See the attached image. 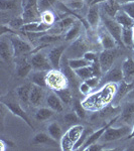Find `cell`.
<instances>
[{
	"label": "cell",
	"mask_w": 134,
	"mask_h": 151,
	"mask_svg": "<svg viewBox=\"0 0 134 151\" xmlns=\"http://www.w3.org/2000/svg\"><path fill=\"white\" fill-rule=\"evenodd\" d=\"M69 80L61 70L52 69L47 73V87L53 91L65 89L68 87Z\"/></svg>",
	"instance_id": "1"
},
{
	"label": "cell",
	"mask_w": 134,
	"mask_h": 151,
	"mask_svg": "<svg viewBox=\"0 0 134 151\" xmlns=\"http://www.w3.org/2000/svg\"><path fill=\"white\" fill-rule=\"evenodd\" d=\"M22 18L24 23L40 21L41 13L37 5V0H23Z\"/></svg>",
	"instance_id": "2"
},
{
	"label": "cell",
	"mask_w": 134,
	"mask_h": 151,
	"mask_svg": "<svg viewBox=\"0 0 134 151\" xmlns=\"http://www.w3.org/2000/svg\"><path fill=\"white\" fill-rule=\"evenodd\" d=\"M102 21H103L104 27L113 36V38L116 40L117 45L120 47L125 48V45H124L122 41V26L118 22H116L115 19L109 17V16H102Z\"/></svg>",
	"instance_id": "3"
},
{
	"label": "cell",
	"mask_w": 134,
	"mask_h": 151,
	"mask_svg": "<svg viewBox=\"0 0 134 151\" xmlns=\"http://www.w3.org/2000/svg\"><path fill=\"white\" fill-rule=\"evenodd\" d=\"M84 128L80 125H75L73 128H71L65 136L62 138V149L63 150H73L74 146L76 145L78 140L81 137Z\"/></svg>",
	"instance_id": "4"
},
{
	"label": "cell",
	"mask_w": 134,
	"mask_h": 151,
	"mask_svg": "<svg viewBox=\"0 0 134 151\" xmlns=\"http://www.w3.org/2000/svg\"><path fill=\"white\" fill-rule=\"evenodd\" d=\"M87 52H89V47L86 41L83 40V37L79 36L77 40L73 41V43L70 45L66 50V55L67 58H78L84 57V55Z\"/></svg>",
	"instance_id": "5"
},
{
	"label": "cell",
	"mask_w": 134,
	"mask_h": 151,
	"mask_svg": "<svg viewBox=\"0 0 134 151\" xmlns=\"http://www.w3.org/2000/svg\"><path fill=\"white\" fill-rule=\"evenodd\" d=\"M117 57H118V50L116 47L104 50L103 52H101L99 55V64L103 74H105L111 69Z\"/></svg>",
	"instance_id": "6"
},
{
	"label": "cell",
	"mask_w": 134,
	"mask_h": 151,
	"mask_svg": "<svg viewBox=\"0 0 134 151\" xmlns=\"http://www.w3.org/2000/svg\"><path fill=\"white\" fill-rule=\"evenodd\" d=\"M9 40L11 41L14 50V58H22L32 52V47L28 42L22 38L18 37L17 35L9 36Z\"/></svg>",
	"instance_id": "7"
},
{
	"label": "cell",
	"mask_w": 134,
	"mask_h": 151,
	"mask_svg": "<svg viewBox=\"0 0 134 151\" xmlns=\"http://www.w3.org/2000/svg\"><path fill=\"white\" fill-rule=\"evenodd\" d=\"M130 127L129 126H122V127L118 128H113L109 127L105 131V133L102 135V137L100 138V140H102L103 142H111V141H116L118 139H121L122 137L128 136L129 132H130Z\"/></svg>",
	"instance_id": "8"
},
{
	"label": "cell",
	"mask_w": 134,
	"mask_h": 151,
	"mask_svg": "<svg viewBox=\"0 0 134 151\" xmlns=\"http://www.w3.org/2000/svg\"><path fill=\"white\" fill-rule=\"evenodd\" d=\"M29 62H30V64L35 70H45V72H48V70L53 69L52 65L50 63V60H48V58L43 52H33V55H31Z\"/></svg>",
	"instance_id": "9"
},
{
	"label": "cell",
	"mask_w": 134,
	"mask_h": 151,
	"mask_svg": "<svg viewBox=\"0 0 134 151\" xmlns=\"http://www.w3.org/2000/svg\"><path fill=\"white\" fill-rule=\"evenodd\" d=\"M1 104L3 105V106H5L6 108L8 109V110L10 111L12 114H13L14 116H17L20 119H22V120L26 124H27L29 127L33 129V125H32V123H31V121H30V119H29L28 115L26 114V112L24 111L22 108H21V106L17 103V102L12 101V100H8V101L1 100Z\"/></svg>",
	"instance_id": "10"
},
{
	"label": "cell",
	"mask_w": 134,
	"mask_h": 151,
	"mask_svg": "<svg viewBox=\"0 0 134 151\" xmlns=\"http://www.w3.org/2000/svg\"><path fill=\"white\" fill-rule=\"evenodd\" d=\"M67 48H68L67 45H58V47H53L50 50L48 58L50 60V63L52 65L53 69L61 70V60H62V57L66 52Z\"/></svg>",
	"instance_id": "11"
},
{
	"label": "cell",
	"mask_w": 134,
	"mask_h": 151,
	"mask_svg": "<svg viewBox=\"0 0 134 151\" xmlns=\"http://www.w3.org/2000/svg\"><path fill=\"white\" fill-rule=\"evenodd\" d=\"M119 118H120V116L114 117V118L112 119V120H110L108 123H106V124H105V126H103L102 128H100V129H98L97 131H95V132L90 134V135L88 136V138L86 139V141L84 142V144H83V145H84V148H82V149L84 150L85 148L88 147L89 145L93 144V143H96L97 141L100 140V138H101V137H102V135H103V134L105 133V131L107 130V129L110 127V126L113 125V124L115 123Z\"/></svg>",
	"instance_id": "12"
},
{
	"label": "cell",
	"mask_w": 134,
	"mask_h": 151,
	"mask_svg": "<svg viewBox=\"0 0 134 151\" xmlns=\"http://www.w3.org/2000/svg\"><path fill=\"white\" fill-rule=\"evenodd\" d=\"M16 60H16V67H15L16 75L19 78H26L28 75H30L33 68L27 58H24V57H22V58H17Z\"/></svg>",
	"instance_id": "13"
},
{
	"label": "cell",
	"mask_w": 134,
	"mask_h": 151,
	"mask_svg": "<svg viewBox=\"0 0 134 151\" xmlns=\"http://www.w3.org/2000/svg\"><path fill=\"white\" fill-rule=\"evenodd\" d=\"M134 89V82L131 83H127L123 80V81L120 82V86L117 89L116 91V95L113 98V104L114 106H117L119 104V102L122 100L124 97H126L127 95L130 93L131 91Z\"/></svg>",
	"instance_id": "14"
},
{
	"label": "cell",
	"mask_w": 134,
	"mask_h": 151,
	"mask_svg": "<svg viewBox=\"0 0 134 151\" xmlns=\"http://www.w3.org/2000/svg\"><path fill=\"white\" fill-rule=\"evenodd\" d=\"M0 57L3 62L9 63L14 57V50L12 47L11 41H7L4 40V36H1V40H0Z\"/></svg>",
	"instance_id": "15"
},
{
	"label": "cell",
	"mask_w": 134,
	"mask_h": 151,
	"mask_svg": "<svg viewBox=\"0 0 134 151\" xmlns=\"http://www.w3.org/2000/svg\"><path fill=\"white\" fill-rule=\"evenodd\" d=\"M122 73H123V80L127 83L133 82L134 79V58L127 57L125 60L122 63Z\"/></svg>",
	"instance_id": "16"
},
{
	"label": "cell",
	"mask_w": 134,
	"mask_h": 151,
	"mask_svg": "<svg viewBox=\"0 0 134 151\" xmlns=\"http://www.w3.org/2000/svg\"><path fill=\"white\" fill-rule=\"evenodd\" d=\"M33 145H50V146H58V141L55 140L50 134L47 133H37L33 136L32 141H31Z\"/></svg>",
	"instance_id": "17"
},
{
	"label": "cell",
	"mask_w": 134,
	"mask_h": 151,
	"mask_svg": "<svg viewBox=\"0 0 134 151\" xmlns=\"http://www.w3.org/2000/svg\"><path fill=\"white\" fill-rule=\"evenodd\" d=\"M99 41L101 43L102 47L104 50H110V48H115L117 45L116 40L113 38L110 33L107 31L106 28L101 29L99 31Z\"/></svg>",
	"instance_id": "18"
},
{
	"label": "cell",
	"mask_w": 134,
	"mask_h": 151,
	"mask_svg": "<svg viewBox=\"0 0 134 151\" xmlns=\"http://www.w3.org/2000/svg\"><path fill=\"white\" fill-rule=\"evenodd\" d=\"M103 84H109V83H117L123 81V73L122 69L119 68H111L108 72L105 73V76L102 79Z\"/></svg>",
	"instance_id": "19"
},
{
	"label": "cell",
	"mask_w": 134,
	"mask_h": 151,
	"mask_svg": "<svg viewBox=\"0 0 134 151\" xmlns=\"http://www.w3.org/2000/svg\"><path fill=\"white\" fill-rule=\"evenodd\" d=\"M43 89L45 88L36 86V85H32L30 96H29V103L32 106L37 107L41 104L43 98H45V90Z\"/></svg>",
	"instance_id": "20"
},
{
	"label": "cell",
	"mask_w": 134,
	"mask_h": 151,
	"mask_svg": "<svg viewBox=\"0 0 134 151\" xmlns=\"http://www.w3.org/2000/svg\"><path fill=\"white\" fill-rule=\"evenodd\" d=\"M100 12H99V6L98 4L96 5H90V8L88 10L87 14V22L89 23L90 27L97 28L98 24L100 22Z\"/></svg>",
	"instance_id": "21"
},
{
	"label": "cell",
	"mask_w": 134,
	"mask_h": 151,
	"mask_svg": "<svg viewBox=\"0 0 134 151\" xmlns=\"http://www.w3.org/2000/svg\"><path fill=\"white\" fill-rule=\"evenodd\" d=\"M47 104L50 109H53L57 113H61L64 111V105H63L64 103L55 92H52L47 96Z\"/></svg>",
	"instance_id": "22"
},
{
	"label": "cell",
	"mask_w": 134,
	"mask_h": 151,
	"mask_svg": "<svg viewBox=\"0 0 134 151\" xmlns=\"http://www.w3.org/2000/svg\"><path fill=\"white\" fill-rule=\"evenodd\" d=\"M102 8L107 16L114 18L117 12L121 9V4H119L117 0H106L102 3Z\"/></svg>",
	"instance_id": "23"
},
{
	"label": "cell",
	"mask_w": 134,
	"mask_h": 151,
	"mask_svg": "<svg viewBox=\"0 0 134 151\" xmlns=\"http://www.w3.org/2000/svg\"><path fill=\"white\" fill-rule=\"evenodd\" d=\"M114 19L116 20V22H118L124 28H133L134 25L133 19L125 11L122 10V9H120V10L117 12Z\"/></svg>",
	"instance_id": "24"
},
{
	"label": "cell",
	"mask_w": 134,
	"mask_h": 151,
	"mask_svg": "<svg viewBox=\"0 0 134 151\" xmlns=\"http://www.w3.org/2000/svg\"><path fill=\"white\" fill-rule=\"evenodd\" d=\"M47 73L48 72L45 70H35L33 73H31L30 82L36 86L47 88Z\"/></svg>",
	"instance_id": "25"
},
{
	"label": "cell",
	"mask_w": 134,
	"mask_h": 151,
	"mask_svg": "<svg viewBox=\"0 0 134 151\" xmlns=\"http://www.w3.org/2000/svg\"><path fill=\"white\" fill-rule=\"evenodd\" d=\"M31 88H32V86H31L30 84H24L16 88V90H15L16 95H17L18 99L20 100L22 103L27 104L29 102V96H30Z\"/></svg>",
	"instance_id": "26"
},
{
	"label": "cell",
	"mask_w": 134,
	"mask_h": 151,
	"mask_svg": "<svg viewBox=\"0 0 134 151\" xmlns=\"http://www.w3.org/2000/svg\"><path fill=\"white\" fill-rule=\"evenodd\" d=\"M134 116V101L126 103L121 112L120 119L125 123H130Z\"/></svg>",
	"instance_id": "27"
},
{
	"label": "cell",
	"mask_w": 134,
	"mask_h": 151,
	"mask_svg": "<svg viewBox=\"0 0 134 151\" xmlns=\"http://www.w3.org/2000/svg\"><path fill=\"white\" fill-rule=\"evenodd\" d=\"M48 133L57 141H61L64 136L63 129L60 126V124L57 122H53L48 126Z\"/></svg>",
	"instance_id": "28"
},
{
	"label": "cell",
	"mask_w": 134,
	"mask_h": 151,
	"mask_svg": "<svg viewBox=\"0 0 134 151\" xmlns=\"http://www.w3.org/2000/svg\"><path fill=\"white\" fill-rule=\"evenodd\" d=\"M122 41L125 47H134V32L133 28L122 27Z\"/></svg>",
	"instance_id": "29"
},
{
	"label": "cell",
	"mask_w": 134,
	"mask_h": 151,
	"mask_svg": "<svg viewBox=\"0 0 134 151\" xmlns=\"http://www.w3.org/2000/svg\"><path fill=\"white\" fill-rule=\"evenodd\" d=\"M82 24V23H81ZM81 24L80 22H75L74 25L66 32L65 40L67 41H73L77 40L80 36V30H81Z\"/></svg>",
	"instance_id": "30"
},
{
	"label": "cell",
	"mask_w": 134,
	"mask_h": 151,
	"mask_svg": "<svg viewBox=\"0 0 134 151\" xmlns=\"http://www.w3.org/2000/svg\"><path fill=\"white\" fill-rule=\"evenodd\" d=\"M55 94L60 97V99L63 101V103H65L66 105H71L73 103V94L72 91L69 89V88H65V89L58 90V91H53Z\"/></svg>",
	"instance_id": "31"
},
{
	"label": "cell",
	"mask_w": 134,
	"mask_h": 151,
	"mask_svg": "<svg viewBox=\"0 0 134 151\" xmlns=\"http://www.w3.org/2000/svg\"><path fill=\"white\" fill-rule=\"evenodd\" d=\"M53 114H55V111H53V109H50V107H48V108H40L36 111L35 119L37 121L43 122V121H47L50 118H52Z\"/></svg>",
	"instance_id": "32"
},
{
	"label": "cell",
	"mask_w": 134,
	"mask_h": 151,
	"mask_svg": "<svg viewBox=\"0 0 134 151\" xmlns=\"http://www.w3.org/2000/svg\"><path fill=\"white\" fill-rule=\"evenodd\" d=\"M68 64L71 67V69H73L74 70H79L81 68L87 67V65H90L89 62L87 60H85L84 58H68Z\"/></svg>",
	"instance_id": "33"
},
{
	"label": "cell",
	"mask_w": 134,
	"mask_h": 151,
	"mask_svg": "<svg viewBox=\"0 0 134 151\" xmlns=\"http://www.w3.org/2000/svg\"><path fill=\"white\" fill-rule=\"evenodd\" d=\"M75 73H76V75L80 78V79L84 80V81L95 76L93 67H92L91 65H87V67H84V68H81V69H79V70H76ZM95 77H96V76H95Z\"/></svg>",
	"instance_id": "34"
},
{
	"label": "cell",
	"mask_w": 134,
	"mask_h": 151,
	"mask_svg": "<svg viewBox=\"0 0 134 151\" xmlns=\"http://www.w3.org/2000/svg\"><path fill=\"white\" fill-rule=\"evenodd\" d=\"M75 24V19L73 17H65L63 18L62 20H60L58 22V33L63 32V31H66L67 32L69 29L72 27Z\"/></svg>",
	"instance_id": "35"
},
{
	"label": "cell",
	"mask_w": 134,
	"mask_h": 151,
	"mask_svg": "<svg viewBox=\"0 0 134 151\" xmlns=\"http://www.w3.org/2000/svg\"><path fill=\"white\" fill-rule=\"evenodd\" d=\"M72 104H73L74 111L78 114V116H79L81 119L85 118V117H86V110H85V107L82 102L80 101V100L76 99V100H73Z\"/></svg>",
	"instance_id": "36"
},
{
	"label": "cell",
	"mask_w": 134,
	"mask_h": 151,
	"mask_svg": "<svg viewBox=\"0 0 134 151\" xmlns=\"http://www.w3.org/2000/svg\"><path fill=\"white\" fill-rule=\"evenodd\" d=\"M40 21L45 24H48V25L53 26V23L55 22V16L50 10L43 11V12H41Z\"/></svg>",
	"instance_id": "37"
},
{
	"label": "cell",
	"mask_w": 134,
	"mask_h": 151,
	"mask_svg": "<svg viewBox=\"0 0 134 151\" xmlns=\"http://www.w3.org/2000/svg\"><path fill=\"white\" fill-rule=\"evenodd\" d=\"M65 38V35H53V33H48V35H43V36H40L38 38L40 42H45V43H52V42H55V41H60L62 38Z\"/></svg>",
	"instance_id": "38"
},
{
	"label": "cell",
	"mask_w": 134,
	"mask_h": 151,
	"mask_svg": "<svg viewBox=\"0 0 134 151\" xmlns=\"http://www.w3.org/2000/svg\"><path fill=\"white\" fill-rule=\"evenodd\" d=\"M55 4H58V0H37V5L40 12L50 10V8Z\"/></svg>",
	"instance_id": "39"
},
{
	"label": "cell",
	"mask_w": 134,
	"mask_h": 151,
	"mask_svg": "<svg viewBox=\"0 0 134 151\" xmlns=\"http://www.w3.org/2000/svg\"><path fill=\"white\" fill-rule=\"evenodd\" d=\"M17 6V0H0V8L2 11L11 10L16 8Z\"/></svg>",
	"instance_id": "40"
},
{
	"label": "cell",
	"mask_w": 134,
	"mask_h": 151,
	"mask_svg": "<svg viewBox=\"0 0 134 151\" xmlns=\"http://www.w3.org/2000/svg\"><path fill=\"white\" fill-rule=\"evenodd\" d=\"M80 117L78 116V114L75 111L73 112H69L64 116V121L66 122L67 125H75V124L78 123Z\"/></svg>",
	"instance_id": "41"
},
{
	"label": "cell",
	"mask_w": 134,
	"mask_h": 151,
	"mask_svg": "<svg viewBox=\"0 0 134 151\" xmlns=\"http://www.w3.org/2000/svg\"><path fill=\"white\" fill-rule=\"evenodd\" d=\"M121 9L125 11L129 16H131V18L133 19V22H134V2L123 4V5H121ZM133 32H134V25H133Z\"/></svg>",
	"instance_id": "42"
},
{
	"label": "cell",
	"mask_w": 134,
	"mask_h": 151,
	"mask_svg": "<svg viewBox=\"0 0 134 151\" xmlns=\"http://www.w3.org/2000/svg\"><path fill=\"white\" fill-rule=\"evenodd\" d=\"M8 25L14 29H19V28L21 29V27L24 25V21H23L22 16H21V17H16V18L12 19L10 22H9Z\"/></svg>",
	"instance_id": "43"
},
{
	"label": "cell",
	"mask_w": 134,
	"mask_h": 151,
	"mask_svg": "<svg viewBox=\"0 0 134 151\" xmlns=\"http://www.w3.org/2000/svg\"><path fill=\"white\" fill-rule=\"evenodd\" d=\"M83 58H84L85 60H87L88 62H89L91 65L93 64L94 62H96V60L99 58V57H97V55H96V53L93 52H90V50L85 53L84 57H83Z\"/></svg>",
	"instance_id": "44"
},
{
	"label": "cell",
	"mask_w": 134,
	"mask_h": 151,
	"mask_svg": "<svg viewBox=\"0 0 134 151\" xmlns=\"http://www.w3.org/2000/svg\"><path fill=\"white\" fill-rule=\"evenodd\" d=\"M91 89H92V88L90 87L89 85H88L85 81L83 82L82 84L79 86V91H80V93L83 94V95H85V96L89 95V93L91 92Z\"/></svg>",
	"instance_id": "45"
},
{
	"label": "cell",
	"mask_w": 134,
	"mask_h": 151,
	"mask_svg": "<svg viewBox=\"0 0 134 151\" xmlns=\"http://www.w3.org/2000/svg\"><path fill=\"white\" fill-rule=\"evenodd\" d=\"M99 79L100 78L95 77L94 76V77H91V78H89V79L85 80V82H86L91 88H95V87H97V85L99 84Z\"/></svg>",
	"instance_id": "46"
},
{
	"label": "cell",
	"mask_w": 134,
	"mask_h": 151,
	"mask_svg": "<svg viewBox=\"0 0 134 151\" xmlns=\"http://www.w3.org/2000/svg\"><path fill=\"white\" fill-rule=\"evenodd\" d=\"M104 149V145L102 144H97L96 143H93V144L89 145L88 147L85 148L84 150H90V151H100V150H103Z\"/></svg>",
	"instance_id": "47"
},
{
	"label": "cell",
	"mask_w": 134,
	"mask_h": 151,
	"mask_svg": "<svg viewBox=\"0 0 134 151\" xmlns=\"http://www.w3.org/2000/svg\"><path fill=\"white\" fill-rule=\"evenodd\" d=\"M69 5L72 7V9H80L83 6V0H73V2H71Z\"/></svg>",
	"instance_id": "48"
},
{
	"label": "cell",
	"mask_w": 134,
	"mask_h": 151,
	"mask_svg": "<svg viewBox=\"0 0 134 151\" xmlns=\"http://www.w3.org/2000/svg\"><path fill=\"white\" fill-rule=\"evenodd\" d=\"M118 1L119 4H121V5H123V4H127V3H132L134 2V0H117Z\"/></svg>",
	"instance_id": "49"
},
{
	"label": "cell",
	"mask_w": 134,
	"mask_h": 151,
	"mask_svg": "<svg viewBox=\"0 0 134 151\" xmlns=\"http://www.w3.org/2000/svg\"><path fill=\"white\" fill-rule=\"evenodd\" d=\"M106 0H92L91 2H90V5H96V4H99V3H103V2H105Z\"/></svg>",
	"instance_id": "50"
},
{
	"label": "cell",
	"mask_w": 134,
	"mask_h": 151,
	"mask_svg": "<svg viewBox=\"0 0 134 151\" xmlns=\"http://www.w3.org/2000/svg\"><path fill=\"white\" fill-rule=\"evenodd\" d=\"M134 138V122H133V127L131 129V133L127 136V139H132Z\"/></svg>",
	"instance_id": "51"
},
{
	"label": "cell",
	"mask_w": 134,
	"mask_h": 151,
	"mask_svg": "<svg viewBox=\"0 0 134 151\" xmlns=\"http://www.w3.org/2000/svg\"><path fill=\"white\" fill-rule=\"evenodd\" d=\"M126 97H127L128 99H133V98H134V89H133L132 91H131L130 93H129Z\"/></svg>",
	"instance_id": "52"
},
{
	"label": "cell",
	"mask_w": 134,
	"mask_h": 151,
	"mask_svg": "<svg viewBox=\"0 0 134 151\" xmlns=\"http://www.w3.org/2000/svg\"><path fill=\"white\" fill-rule=\"evenodd\" d=\"M133 58H134V47H133Z\"/></svg>",
	"instance_id": "53"
}]
</instances>
